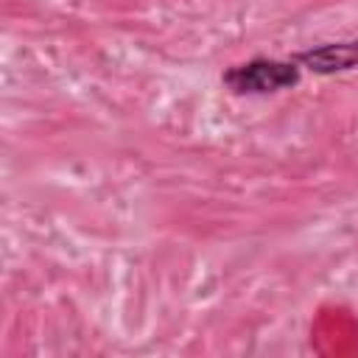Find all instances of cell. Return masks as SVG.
Segmentation results:
<instances>
[{
  "mask_svg": "<svg viewBox=\"0 0 358 358\" xmlns=\"http://www.w3.org/2000/svg\"><path fill=\"white\" fill-rule=\"evenodd\" d=\"M299 78H302V67L294 56L288 59L255 56L249 62L227 67L221 76V84L232 95H274L296 87Z\"/></svg>",
  "mask_w": 358,
  "mask_h": 358,
  "instance_id": "1",
  "label": "cell"
},
{
  "mask_svg": "<svg viewBox=\"0 0 358 358\" xmlns=\"http://www.w3.org/2000/svg\"><path fill=\"white\" fill-rule=\"evenodd\" d=\"M302 70H310L316 76H333L347 73L358 67V39H338V42H322L308 50L294 53Z\"/></svg>",
  "mask_w": 358,
  "mask_h": 358,
  "instance_id": "2",
  "label": "cell"
}]
</instances>
